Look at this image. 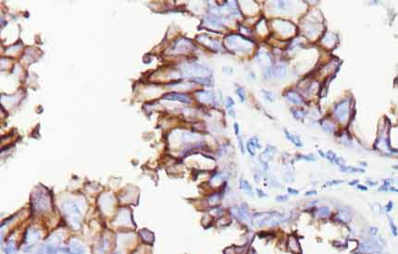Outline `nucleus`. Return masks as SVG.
Instances as JSON below:
<instances>
[{
    "label": "nucleus",
    "mask_w": 398,
    "mask_h": 254,
    "mask_svg": "<svg viewBox=\"0 0 398 254\" xmlns=\"http://www.w3.org/2000/svg\"><path fill=\"white\" fill-rule=\"evenodd\" d=\"M256 223L257 226H276L285 220L284 216L276 212L274 213H267L264 216L257 217Z\"/></svg>",
    "instance_id": "obj_1"
},
{
    "label": "nucleus",
    "mask_w": 398,
    "mask_h": 254,
    "mask_svg": "<svg viewBox=\"0 0 398 254\" xmlns=\"http://www.w3.org/2000/svg\"><path fill=\"white\" fill-rule=\"evenodd\" d=\"M237 214V217L240 220H242L243 222H244V223H250L251 222V216H250L249 211L244 205H242L239 208H237V214Z\"/></svg>",
    "instance_id": "obj_2"
},
{
    "label": "nucleus",
    "mask_w": 398,
    "mask_h": 254,
    "mask_svg": "<svg viewBox=\"0 0 398 254\" xmlns=\"http://www.w3.org/2000/svg\"><path fill=\"white\" fill-rule=\"evenodd\" d=\"M287 247H288L289 251H291L294 253H300L301 252L300 245H299L297 239L295 237H289L288 241H287Z\"/></svg>",
    "instance_id": "obj_3"
},
{
    "label": "nucleus",
    "mask_w": 398,
    "mask_h": 254,
    "mask_svg": "<svg viewBox=\"0 0 398 254\" xmlns=\"http://www.w3.org/2000/svg\"><path fill=\"white\" fill-rule=\"evenodd\" d=\"M256 148H260V145L258 144V140L257 137H253L251 140H249L248 143H247V149L249 151V153L254 155L255 154V149Z\"/></svg>",
    "instance_id": "obj_4"
},
{
    "label": "nucleus",
    "mask_w": 398,
    "mask_h": 254,
    "mask_svg": "<svg viewBox=\"0 0 398 254\" xmlns=\"http://www.w3.org/2000/svg\"><path fill=\"white\" fill-rule=\"evenodd\" d=\"M286 96H287V99L290 102L294 103V104H301L302 103L301 97L299 96L298 93H296L295 91H289V92H287Z\"/></svg>",
    "instance_id": "obj_5"
},
{
    "label": "nucleus",
    "mask_w": 398,
    "mask_h": 254,
    "mask_svg": "<svg viewBox=\"0 0 398 254\" xmlns=\"http://www.w3.org/2000/svg\"><path fill=\"white\" fill-rule=\"evenodd\" d=\"M140 234H141V237L143 238V239L145 242H147V243H152L153 242L154 236H153V234L150 231H148V230H142L140 232Z\"/></svg>",
    "instance_id": "obj_6"
},
{
    "label": "nucleus",
    "mask_w": 398,
    "mask_h": 254,
    "mask_svg": "<svg viewBox=\"0 0 398 254\" xmlns=\"http://www.w3.org/2000/svg\"><path fill=\"white\" fill-rule=\"evenodd\" d=\"M285 134H286L287 139H289V140H290L294 144H296V146H298V147H301V146H302V142H301L300 139H299L297 136L293 135V134H291V133L287 132V130H285Z\"/></svg>",
    "instance_id": "obj_7"
},
{
    "label": "nucleus",
    "mask_w": 398,
    "mask_h": 254,
    "mask_svg": "<svg viewBox=\"0 0 398 254\" xmlns=\"http://www.w3.org/2000/svg\"><path fill=\"white\" fill-rule=\"evenodd\" d=\"M240 187H241V188H242L244 192H246V193H251V195H252V187H251V185H250L246 180L242 179V180H241V182H240Z\"/></svg>",
    "instance_id": "obj_8"
},
{
    "label": "nucleus",
    "mask_w": 398,
    "mask_h": 254,
    "mask_svg": "<svg viewBox=\"0 0 398 254\" xmlns=\"http://www.w3.org/2000/svg\"><path fill=\"white\" fill-rule=\"evenodd\" d=\"M330 214H331V211H330V209H329V208H327V207H322V208H320V209L318 211V214L320 217H327V216H329V215H330Z\"/></svg>",
    "instance_id": "obj_9"
},
{
    "label": "nucleus",
    "mask_w": 398,
    "mask_h": 254,
    "mask_svg": "<svg viewBox=\"0 0 398 254\" xmlns=\"http://www.w3.org/2000/svg\"><path fill=\"white\" fill-rule=\"evenodd\" d=\"M340 167H341V170H342L343 172H356V171L363 172V170L362 169L354 168V167H345V166H342V165H340Z\"/></svg>",
    "instance_id": "obj_10"
},
{
    "label": "nucleus",
    "mask_w": 398,
    "mask_h": 254,
    "mask_svg": "<svg viewBox=\"0 0 398 254\" xmlns=\"http://www.w3.org/2000/svg\"><path fill=\"white\" fill-rule=\"evenodd\" d=\"M338 219H339L340 221H342V222L347 223V222H349V221H350V216H349L346 213H341V214L338 215Z\"/></svg>",
    "instance_id": "obj_11"
},
{
    "label": "nucleus",
    "mask_w": 398,
    "mask_h": 254,
    "mask_svg": "<svg viewBox=\"0 0 398 254\" xmlns=\"http://www.w3.org/2000/svg\"><path fill=\"white\" fill-rule=\"evenodd\" d=\"M263 93L265 94V97L267 100H269L270 102H273L274 101V94L270 91H263Z\"/></svg>",
    "instance_id": "obj_12"
},
{
    "label": "nucleus",
    "mask_w": 398,
    "mask_h": 254,
    "mask_svg": "<svg viewBox=\"0 0 398 254\" xmlns=\"http://www.w3.org/2000/svg\"><path fill=\"white\" fill-rule=\"evenodd\" d=\"M326 157L330 160V161H331V162H335L336 161V155H335V154L334 153H332L331 151H329L327 154H326Z\"/></svg>",
    "instance_id": "obj_13"
},
{
    "label": "nucleus",
    "mask_w": 398,
    "mask_h": 254,
    "mask_svg": "<svg viewBox=\"0 0 398 254\" xmlns=\"http://www.w3.org/2000/svg\"><path fill=\"white\" fill-rule=\"evenodd\" d=\"M236 92H237L238 96L241 98V101H242V102H244V101L245 100V96H244V89H242V88H238V89H237V91H236Z\"/></svg>",
    "instance_id": "obj_14"
},
{
    "label": "nucleus",
    "mask_w": 398,
    "mask_h": 254,
    "mask_svg": "<svg viewBox=\"0 0 398 254\" xmlns=\"http://www.w3.org/2000/svg\"><path fill=\"white\" fill-rule=\"evenodd\" d=\"M6 254H15V251L14 248L12 246V244H8V246L6 249Z\"/></svg>",
    "instance_id": "obj_15"
},
{
    "label": "nucleus",
    "mask_w": 398,
    "mask_h": 254,
    "mask_svg": "<svg viewBox=\"0 0 398 254\" xmlns=\"http://www.w3.org/2000/svg\"><path fill=\"white\" fill-rule=\"evenodd\" d=\"M233 104H234V102L232 101V99H231V97H229V98H228V100H227V107H228V108H231Z\"/></svg>",
    "instance_id": "obj_16"
},
{
    "label": "nucleus",
    "mask_w": 398,
    "mask_h": 254,
    "mask_svg": "<svg viewBox=\"0 0 398 254\" xmlns=\"http://www.w3.org/2000/svg\"><path fill=\"white\" fill-rule=\"evenodd\" d=\"M286 200H288V196H278L277 197V201H286Z\"/></svg>",
    "instance_id": "obj_17"
},
{
    "label": "nucleus",
    "mask_w": 398,
    "mask_h": 254,
    "mask_svg": "<svg viewBox=\"0 0 398 254\" xmlns=\"http://www.w3.org/2000/svg\"><path fill=\"white\" fill-rule=\"evenodd\" d=\"M392 207H393V202L392 201H390L389 203H388V205L386 206V212H390L391 211V209H392Z\"/></svg>",
    "instance_id": "obj_18"
},
{
    "label": "nucleus",
    "mask_w": 398,
    "mask_h": 254,
    "mask_svg": "<svg viewBox=\"0 0 398 254\" xmlns=\"http://www.w3.org/2000/svg\"><path fill=\"white\" fill-rule=\"evenodd\" d=\"M234 130H235V133L238 135L239 134V127H238L237 123H234Z\"/></svg>",
    "instance_id": "obj_19"
},
{
    "label": "nucleus",
    "mask_w": 398,
    "mask_h": 254,
    "mask_svg": "<svg viewBox=\"0 0 398 254\" xmlns=\"http://www.w3.org/2000/svg\"><path fill=\"white\" fill-rule=\"evenodd\" d=\"M391 228L393 229V233H394V235H395V236H396V226L393 225V223H391Z\"/></svg>",
    "instance_id": "obj_20"
},
{
    "label": "nucleus",
    "mask_w": 398,
    "mask_h": 254,
    "mask_svg": "<svg viewBox=\"0 0 398 254\" xmlns=\"http://www.w3.org/2000/svg\"><path fill=\"white\" fill-rule=\"evenodd\" d=\"M288 192H290V193H294V194H298V191H297V190H295V189H292V188H288Z\"/></svg>",
    "instance_id": "obj_21"
},
{
    "label": "nucleus",
    "mask_w": 398,
    "mask_h": 254,
    "mask_svg": "<svg viewBox=\"0 0 398 254\" xmlns=\"http://www.w3.org/2000/svg\"><path fill=\"white\" fill-rule=\"evenodd\" d=\"M358 188H359V189H362V190H368V188H367L365 186H361V185H359V186H358Z\"/></svg>",
    "instance_id": "obj_22"
},
{
    "label": "nucleus",
    "mask_w": 398,
    "mask_h": 254,
    "mask_svg": "<svg viewBox=\"0 0 398 254\" xmlns=\"http://www.w3.org/2000/svg\"><path fill=\"white\" fill-rule=\"evenodd\" d=\"M316 193H317L316 191H308V192H306V193H305V195H306V196H309V194L311 195V194H316Z\"/></svg>",
    "instance_id": "obj_23"
}]
</instances>
